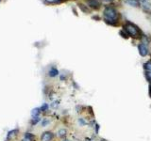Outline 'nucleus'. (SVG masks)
Instances as JSON below:
<instances>
[{"label":"nucleus","mask_w":151,"mask_h":141,"mask_svg":"<svg viewBox=\"0 0 151 141\" xmlns=\"http://www.w3.org/2000/svg\"><path fill=\"white\" fill-rule=\"evenodd\" d=\"M103 13H104V20L108 25H113V26L119 25V20L121 18V15L113 7L107 6Z\"/></svg>","instance_id":"obj_1"},{"label":"nucleus","mask_w":151,"mask_h":141,"mask_svg":"<svg viewBox=\"0 0 151 141\" xmlns=\"http://www.w3.org/2000/svg\"><path fill=\"white\" fill-rule=\"evenodd\" d=\"M123 29L129 34L130 37L133 38V39H140L141 40V38L144 35V33L141 31V29L137 25H135L134 24L130 23V22H126V24L123 25Z\"/></svg>","instance_id":"obj_2"},{"label":"nucleus","mask_w":151,"mask_h":141,"mask_svg":"<svg viewBox=\"0 0 151 141\" xmlns=\"http://www.w3.org/2000/svg\"><path fill=\"white\" fill-rule=\"evenodd\" d=\"M54 138V134L50 131L43 132L41 135V141H52Z\"/></svg>","instance_id":"obj_3"},{"label":"nucleus","mask_w":151,"mask_h":141,"mask_svg":"<svg viewBox=\"0 0 151 141\" xmlns=\"http://www.w3.org/2000/svg\"><path fill=\"white\" fill-rule=\"evenodd\" d=\"M137 47H138L139 54L142 55V57H146V55H148V48L145 44L141 43H139Z\"/></svg>","instance_id":"obj_4"},{"label":"nucleus","mask_w":151,"mask_h":141,"mask_svg":"<svg viewBox=\"0 0 151 141\" xmlns=\"http://www.w3.org/2000/svg\"><path fill=\"white\" fill-rule=\"evenodd\" d=\"M87 4L89 8L92 9H98L101 7V3L99 2V0H87Z\"/></svg>","instance_id":"obj_5"},{"label":"nucleus","mask_w":151,"mask_h":141,"mask_svg":"<svg viewBox=\"0 0 151 141\" xmlns=\"http://www.w3.org/2000/svg\"><path fill=\"white\" fill-rule=\"evenodd\" d=\"M141 4H142L143 8L145 11H150L151 10V3L148 0H141Z\"/></svg>","instance_id":"obj_6"},{"label":"nucleus","mask_w":151,"mask_h":141,"mask_svg":"<svg viewBox=\"0 0 151 141\" xmlns=\"http://www.w3.org/2000/svg\"><path fill=\"white\" fill-rule=\"evenodd\" d=\"M125 3H126L127 5L132 7H139L140 6V1L139 0H124Z\"/></svg>","instance_id":"obj_7"},{"label":"nucleus","mask_w":151,"mask_h":141,"mask_svg":"<svg viewBox=\"0 0 151 141\" xmlns=\"http://www.w3.org/2000/svg\"><path fill=\"white\" fill-rule=\"evenodd\" d=\"M58 74H59V70L54 67L51 68L49 70V72H48V75H49L50 77H56Z\"/></svg>","instance_id":"obj_8"},{"label":"nucleus","mask_w":151,"mask_h":141,"mask_svg":"<svg viewBox=\"0 0 151 141\" xmlns=\"http://www.w3.org/2000/svg\"><path fill=\"white\" fill-rule=\"evenodd\" d=\"M25 138L28 139L29 141H35L36 140V136L32 134V133H26L25 134Z\"/></svg>","instance_id":"obj_9"},{"label":"nucleus","mask_w":151,"mask_h":141,"mask_svg":"<svg viewBox=\"0 0 151 141\" xmlns=\"http://www.w3.org/2000/svg\"><path fill=\"white\" fill-rule=\"evenodd\" d=\"M17 132H18V130H11V131H9V132L8 133V135H7V140H10V139L16 135Z\"/></svg>","instance_id":"obj_10"},{"label":"nucleus","mask_w":151,"mask_h":141,"mask_svg":"<svg viewBox=\"0 0 151 141\" xmlns=\"http://www.w3.org/2000/svg\"><path fill=\"white\" fill-rule=\"evenodd\" d=\"M41 113V109L40 107H36V108H33L32 111H31V116L32 117H38L40 115Z\"/></svg>","instance_id":"obj_11"},{"label":"nucleus","mask_w":151,"mask_h":141,"mask_svg":"<svg viewBox=\"0 0 151 141\" xmlns=\"http://www.w3.org/2000/svg\"><path fill=\"white\" fill-rule=\"evenodd\" d=\"M67 135V131H66V129H60L59 131H58V135H59L60 137H65Z\"/></svg>","instance_id":"obj_12"},{"label":"nucleus","mask_w":151,"mask_h":141,"mask_svg":"<svg viewBox=\"0 0 151 141\" xmlns=\"http://www.w3.org/2000/svg\"><path fill=\"white\" fill-rule=\"evenodd\" d=\"M40 121H41V118L39 116L32 117V119H31V124H32V125H36V124H38Z\"/></svg>","instance_id":"obj_13"},{"label":"nucleus","mask_w":151,"mask_h":141,"mask_svg":"<svg viewBox=\"0 0 151 141\" xmlns=\"http://www.w3.org/2000/svg\"><path fill=\"white\" fill-rule=\"evenodd\" d=\"M141 40H142V43H144V44H145V45H147L148 43H149V39H148V37L146 36V35H143V37L141 38Z\"/></svg>","instance_id":"obj_14"},{"label":"nucleus","mask_w":151,"mask_h":141,"mask_svg":"<svg viewBox=\"0 0 151 141\" xmlns=\"http://www.w3.org/2000/svg\"><path fill=\"white\" fill-rule=\"evenodd\" d=\"M78 7H79L80 9H82V11L85 13H90V11H91V9H90L89 8L84 7V5H82V4H78Z\"/></svg>","instance_id":"obj_15"},{"label":"nucleus","mask_w":151,"mask_h":141,"mask_svg":"<svg viewBox=\"0 0 151 141\" xmlns=\"http://www.w3.org/2000/svg\"><path fill=\"white\" fill-rule=\"evenodd\" d=\"M48 108H49L48 104H45V103H44V104H43V105L40 107L41 112H43V113H44V112H46V111H48Z\"/></svg>","instance_id":"obj_16"},{"label":"nucleus","mask_w":151,"mask_h":141,"mask_svg":"<svg viewBox=\"0 0 151 141\" xmlns=\"http://www.w3.org/2000/svg\"><path fill=\"white\" fill-rule=\"evenodd\" d=\"M144 68H145V70H151V60L145 62L144 64Z\"/></svg>","instance_id":"obj_17"},{"label":"nucleus","mask_w":151,"mask_h":141,"mask_svg":"<svg viewBox=\"0 0 151 141\" xmlns=\"http://www.w3.org/2000/svg\"><path fill=\"white\" fill-rule=\"evenodd\" d=\"M50 123V120L49 119H43V120H42V126L43 127H45V126H47L48 124Z\"/></svg>","instance_id":"obj_18"},{"label":"nucleus","mask_w":151,"mask_h":141,"mask_svg":"<svg viewBox=\"0 0 151 141\" xmlns=\"http://www.w3.org/2000/svg\"><path fill=\"white\" fill-rule=\"evenodd\" d=\"M119 34H120L121 36H122V37H124L125 38V39H129V37H130V36H129V34L126 33V31L124 30V29H122V30H120V32H119Z\"/></svg>","instance_id":"obj_19"},{"label":"nucleus","mask_w":151,"mask_h":141,"mask_svg":"<svg viewBox=\"0 0 151 141\" xmlns=\"http://www.w3.org/2000/svg\"><path fill=\"white\" fill-rule=\"evenodd\" d=\"M78 122H79V124L81 126H85L87 124V122H86V120H84L82 118H80V119H78Z\"/></svg>","instance_id":"obj_20"},{"label":"nucleus","mask_w":151,"mask_h":141,"mask_svg":"<svg viewBox=\"0 0 151 141\" xmlns=\"http://www.w3.org/2000/svg\"><path fill=\"white\" fill-rule=\"evenodd\" d=\"M59 101H55V102H53L52 104H51V107L52 108H57L58 106H59Z\"/></svg>","instance_id":"obj_21"},{"label":"nucleus","mask_w":151,"mask_h":141,"mask_svg":"<svg viewBox=\"0 0 151 141\" xmlns=\"http://www.w3.org/2000/svg\"><path fill=\"white\" fill-rule=\"evenodd\" d=\"M95 129H96V135H98V132H99V129H100V125L96 123V125H95Z\"/></svg>","instance_id":"obj_22"},{"label":"nucleus","mask_w":151,"mask_h":141,"mask_svg":"<svg viewBox=\"0 0 151 141\" xmlns=\"http://www.w3.org/2000/svg\"><path fill=\"white\" fill-rule=\"evenodd\" d=\"M148 94H149V97L151 98V83L148 86Z\"/></svg>","instance_id":"obj_23"},{"label":"nucleus","mask_w":151,"mask_h":141,"mask_svg":"<svg viewBox=\"0 0 151 141\" xmlns=\"http://www.w3.org/2000/svg\"><path fill=\"white\" fill-rule=\"evenodd\" d=\"M103 1H105V2H112L113 0H103Z\"/></svg>","instance_id":"obj_24"},{"label":"nucleus","mask_w":151,"mask_h":141,"mask_svg":"<svg viewBox=\"0 0 151 141\" xmlns=\"http://www.w3.org/2000/svg\"><path fill=\"white\" fill-rule=\"evenodd\" d=\"M99 141H108V140H106V139H104V138H101Z\"/></svg>","instance_id":"obj_25"},{"label":"nucleus","mask_w":151,"mask_h":141,"mask_svg":"<svg viewBox=\"0 0 151 141\" xmlns=\"http://www.w3.org/2000/svg\"><path fill=\"white\" fill-rule=\"evenodd\" d=\"M22 141H29V140H28V139H27V138H24V139H23Z\"/></svg>","instance_id":"obj_26"},{"label":"nucleus","mask_w":151,"mask_h":141,"mask_svg":"<svg viewBox=\"0 0 151 141\" xmlns=\"http://www.w3.org/2000/svg\"><path fill=\"white\" fill-rule=\"evenodd\" d=\"M62 141H71L70 139H64V140H62Z\"/></svg>","instance_id":"obj_27"}]
</instances>
